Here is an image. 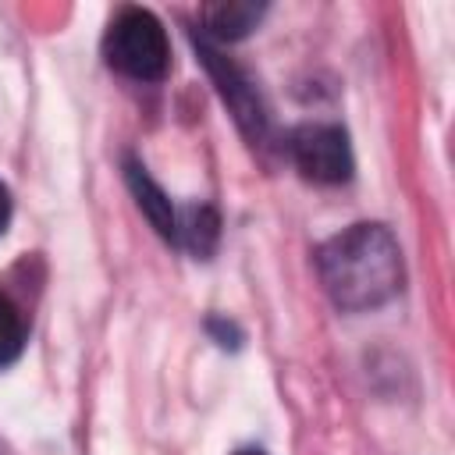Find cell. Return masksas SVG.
Here are the masks:
<instances>
[{
	"label": "cell",
	"mask_w": 455,
	"mask_h": 455,
	"mask_svg": "<svg viewBox=\"0 0 455 455\" xmlns=\"http://www.w3.org/2000/svg\"><path fill=\"white\" fill-rule=\"evenodd\" d=\"M7 224H11V192H7V185L0 181V235L7 231Z\"/></svg>",
	"instance_id": "9"
},
{
	"label": "cell",
	"mask_w": 455,
	"mask_h": 455,
	"mask_svg": "<svg viewBox=\"0 0 455 455\" xmlns=\"http://www.w3.org/2000/svg\"><path fill=\"white\" fill-rule=\"evenodd\" d=\"M103 57L114 71L135 82H160L171 68V43L160 18L146 7H124L114 14L103 36Z\"/></svg>",
	"instance_id": "2"
},
{
	"label": "cell",
	"mask_w": 455,
	"mask_h": 455,
	"mask_svg": "<svg viewBox=\"0 0 455 455\" xmlns=\"http://www.w3.org/2000/svg\"><path fill=\"white\" fill-rule=\"evenodd\" d=\"M263 4H249V0H235V4H213L203 11V21H206V36L220 39V43H235L242 36H249L259 18H263ZM203 36V39H206Z\"/></svg>",
	"instance_id": "6"
},
{
	"label": "cell",
	"mask_w": 455,
	"mask_h": 455,
	"mask_svg": "<svg viewBox=\"0 0 455 455\" xmlns=\"http://www.w3.org/2000/svg\"><path fill=\"white\" fill-rule=\"evenodd\" d=\"M235 455H267V451H259V448H238Z\"/></svg>",
	"instance_id": "10"
},
{
	"label": "cell",
	"mask_w": 455,
	"mask_h": 455,
	"mask_svg": "<svg viewBox=\"0 0 455 455\" xmlns=\"http://www.w3.org/2000/svg\"><path fill=\"white\" fill-rule=\"evenodd\" d=\"M316 274L338 309L363 313L402 291L405 263L384 224H352L316 249Z\"/></svg>",
	"instance_id": "1"
},
{
	"label": "cell",
	"mask_w": 455,
	"mask_h": 455,
	"mask_svg": "<svg viewBox=\"0 0 455 455\" xmlns=\"http://www.w3.org/2000/svg\"><path fill=\"white\" fill-rule=\"evenodd\" d=\"M124 178H128V188L139 203V210L146 213V220L167 238L178 245V210L174 203L167 199V192L149 178V171L139 164V160H124Z\"/></svg>",
	"instance_id": "5"
},
{
	"label": "cell",
	"mask_w": 455,
	"mask_h": 455,
	"mask_svg": "<svg viewBox=\"0 0 455 455\" xmlns=\"http://www.w3.org/2000/svg\"><path fill=\"white\" fill-rule=\"evenodd\" d=\"M217 213L210 206H188L178 213V245H188L196 256H206L217 242Z\"/></svg>",
	"instance_id": "7"
},
{
	"label": "cell",
	"mask_w": 455,
	"mask_h": 455,
	"mask_svg": "<svg viewBox=\"0 0 455 455\" xmlns=\"http://www.w3.org/2000/svg\"><path fill=\"white\" fill-rule=\"evenodd\" d=\"M288 149L302 178L316 185H341L352 178L355 160H352V146L341 124H327V121L299 124L288 139Z\"/></svg>",
	"instance_id": "3"
},
{
	"label": "cell",
	"mask_w": 455,
	"mask_h": 455,
	"mask_svg": "<svg viewBox=\"0 0 455 455\" xmlns=\"http://www.w3.org/2000/svg\"><path fill=\"white\" fill-rule=\"evenodd\" d=\"M25 348V320L18 306L0 291V370L11 366Z\"/></svg>",
	"instance_id": "8"
},
{
	"label": "cell",
	"mask_w": 455,
	"mask_h": 455,
	"mask_svg": "<svg viewBox=\"0 0 455 455\" xmlns=\"http://www.w3.org/2000/svg\"><path fill=\"white\" fill-rule=\"evenodd\" d=\"M196 50L203 53V64L210 68V75H213V82H217V89H220V96L228 100V107L235 110V117H238V124L252 135V139H259L263 135V128H267V110H263V103H259V92H256V85L228 60V57H220L206 39H196Z\"/></svg>",
	"instance_id": "4"
}]
</instances>
